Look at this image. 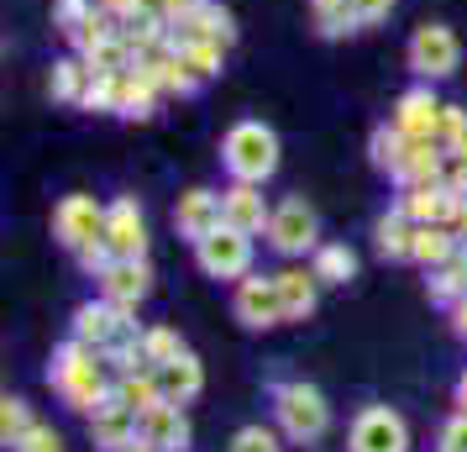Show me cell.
<instances>
[{"mask_svg":"<svg viewBox=\"0 0 467 452\" xmlns=\"http://www.w3.org/2000/svg\"><path fill=\"white\" fill-rule=\"evenodd\" d=\"M142 347H148V363H152V368L173 363V358L184 352V342H179V331H169V326H148V331H142Z\"/></svg>","mask_w":467,"mask_h":452,"instance_id":"cell-32","label":"cell"},{"mask_svg":"<svg viewBox=\"0 0 467 452\" xmlns=\"http://www.w3.org/2000/svg\"><path fill=\"white\" fill-rule=\"evenodd\" d=\"M131 316H137L131 305H116V300H106V295H100V300H85L79 310H74V337L106 352L110 342H121V337H131V331H137V321H131Z\"/></svg>","mask_w":467,"mask_h":452,"instance_id":"cell-8","label":"cell"},{"mask_svg":"<svg viewBox=\"0 0 467 452\" xmlns=\"http://www.w3.org/2000/svg\"><path fill=\"white\" fill-rule=\"evenodd\" d=\"M116 400H121L127 410H137V415H142L148 405H158V400H163L158 368H137V373H121V379H116Z\"/></svg>","mask_w":467,"mask_h":452,"instance_id":"cell-25","label":"cell"},{"mask_svg":"<svg viewBox=\"0 0 467 452\" xmlns=\"http://www.w3.org/2000/svg\"><path fill=\"white\" fill-rule=\"evenodd\" d=\"M457 58H462V47H457V32L441 22L420 26L415 37H410V68L420 74L425 85L431 79H451L457 74Z\"/></svg>","mask_w":467,"mask_h":452,"instance_id":"cell-9","label":"cell"},{"mask_svg":"<svg viewBox=\"0 0 467 452\" xmlns=\"http://www.w3.org/2000/svg\"><path fill=\"white\" fill-rule=\"evenodd\" d=\"M89 64L85 58H58L53 64V100H64V106H85V95H89Z\"/></svg>","mask_w":467,"mask_h":452,"instance_id":"cell-27","label":"cell"},{"mask_svg":"<svg viewBox=\"0 0 467 452\" xmlns=\"http://www.w3.org/2000/svg\"><path fill=\"white\" fill-rule=\"evenodd\" d=\"M106 373H110V363H106V352H100V347L68 337V342L53 352V363H47V384L58 389L79 415H89V410L116 389V379H106Z\"/></svg>","mask_w":467,"mask_h":452,"instance_id":"cell-1","label":"cell"},{"mask_svg":"<svg viewBox=\"0 0 467 452\" xmlns=\"http://www.w3.org/2000/svg\"><path fill=\"white\" fill-rule=\"evenodd\" d=\"M373 237H379V253L389 263H410V247H415V221L394 205L389 215H379V226H373Z\"/></svg>","mask_w":467,"mask_h":452,"instance_id":"cell-23","label":"cell"},{"mask_svg":"<svg viewBox=\"0 0 467 452\" xmlns=\"http://www.w3.org/2000/svg\"><path fill=\"white\" fill-rule=\"evenodd\" d=\"M121 452H163V447H152L148 436H137V442H127V447H121Z\"/></svg>","mask_w":467,"mask_h":452,"instance_id":"cell-40","label":"cell"},{"mask_svg":"<svg viewBox=\"0 0 467 452\" xmlns=\"http://www.w3.org/2000/svg\"><path fill=\"white\" fill-rule=\"evenodd\" d=\"M278 295H284V321H310L320 305L316 268H284L278 274Z\"/></svg>","mask_w":467,"mask_h":452,"instance_id":"cell-20","label":"cell"},{"mask_svg":"<svg viewBox=\"0 0 467 452\" xmlns=\"http://www.w3.org/2000/svg\"><path fill=\"white\" fill-rule=\"evenodd\" d=\"M148 289H152L148 258H110L106 274H100V295L116 300V305H131V310L148 300Z\"/></svg>","mask_w":467,"mask_h":452,"instance_id":"cell-16","label":"cell"},{"mask_svg":"<svg viewBox=\"0 0 467 452\" xmlns=\"http://www.w3.org/2000/svg\"><path fill=\"white\" fill-rule=\"evenodd\" d=\"M310 268H316L320 284H347L352 274H358V253H352L347 242H320L316 258H310Z\"/></svg>","mask_w":467,"mask_h":452,"instance_id":"cell-26","label":"cell"},{"mask_svg":"<svg viewBox=\"0 0 467 452\" xmlns=\"http://www.w3.org/2000/svg\"><path fill=\"white\" fill-rule=\"evenodd\" d=\"M53 237L64 242L68 253H85L95 242H106V205L95 194H64L53 205Z\"/></svg>","mask_w":467,"mask_h":452,"instance_id":"cell-4","label":"cell"},{"mask_svg":"<svg viewBox=\"0 0 467 452\" xmlns=\"http://www.w3.org/2000/svg\"><path fill=\"white\" fill-rule=\"evenodd\" d=\"M137 436H148L152 447L163 452H184L190 447V415H184L179 400H158V405H148L137 415Z\"/></svg>","mask_w":467,"mask_h":452,"instance_id":"cell-13","label":"cell"},{"mask_svg":"<svg viewBox=\"0 0 467 452\" xmlns=\"http://www.w3.org/2000/svg\"><path fill=\"white\" fill-rule=\"evenodd\" d=\"M404 148H410V137H404L394 121L389 127H373V142H368V158H373V169L394 173V163L404 158Z\"/></svg>","mask_w":467,"mask_h":452,"instance_id":"cell-28","label":"cell"},{"mask_svg":"<svg viewBox=\"0 0 467 452\" xmlns=\"http://www.w3.org/2000/svg\"><path fill=\"white\" fill-rule=\"evenodd\" d=\"M226 452H284V442H278L274 426H242Z\"/></svg>","mask_w":467,"mask_h":452,"instance_id":"cell-33","label":"cell"},{"mask_svg":"<svg viewBox=\"0 0 467 452\" xmlns=\"http://www.w3.org/2000/svg\"><path fill=\"white\" fill-rule=\"evenodd\" d=\"M274 415H278V431L299 442V447H310L326 436L331 426V405H326V394L316 384H274Z\"/></svg>","mask_w":467,"mask_h":452,"instance_id":"cell-3","label":"cell"},{"mask_svg":"<svg viewBox=\"0 0 467 452\" xmlns=\"http://www.w3.org/2000/svg\"><path fill=\"white\" fill-rule=\"evenodd\" d=\"M179 58L194 68V79H215L221 74V58H226V43H173Z\"/></svg>","mask_w":467,"mask_h":452,"instance_id":"cell-30","label":"cell"},{"mask_svg":"<svg viewBox=\"0 0 467 452\" xmlns=\"http://www.w3.org/2000/svg\"><path fill=\"white\" fill-rule=\"evenodd\" d=\"M451 331H457V337L467 342V295H462L457 305H451Z\"/></svg>","mask_w":467,"mask_h":452,"instance_id":"cell-39","label":"cell"},{"mask_svg":"<svg viewBox=\"0 0 467 452\" xmlns=\"http://www.w3.org/2000/svg\"><path fill=\"white\" fill-rule=\"evenodd\" d=\"M221 163L242 184H268L278 173V131L263 127V121H236L221 137Z\"/></svg>","mask_w":467,"mask_h":452,"instance_id":"cell-2","label":"cell"},{"mask_svg":"<svg viewBox=\"0 0 467 452\" xmlns=\"http://www.w3.org/2000/svg\"><path fill=\"white\" fill-rule=\"evenodd\" d=\"M89 421V436H95V447L106 452H121L127 442H137V410H127L121 400H116V389H110L100 405L85 415Z\"/></svg>","mask_w":467,"mask_h":452,"instance_id":"cell-17","label":"cell"},{"mask_svg":"<svg viewBox=\"0 0 467 452\" xmlns=\"http://www.w3.org/2000/svg\"><path fill=\"white\" fill-rule=\"evenodd\" d=\"M457 410H462V415H467V373H462V379H457Z\"/></svg>","mask_w":467,"mask_h":452,"instance_id":"cell-41","label":"cell"},{"mask_svg":"<svg viewBox=\"0 0 467 452\" xmlns=\"http://www.w3.org/2000/svg\"><path fill=\"white\" fill-rule=\"evenodd\" d=\"M158 384H163V400H179V405H184V400H194V394L205 389V368H200V358L184 347L173 363L158 368Z\"/></svg>","mask_w":467,"mask_h":452,"instance_id":"cell-21","label":"cell"},{"mask_svg":"<svg viewBox=\"0 0 467 452\" xmlns=\"http://www.w3.org/2000/svg\"><path fill=\"white\" fill-rule=\"evenodd\" d=\"M194 0H142V11H152V16H163V22H179L184 11H190Z\"/></svg>","mask_w":467,"mask_h":452,"instance_id":"cell-37","label":"cell"},{"mask_svg":"<svg viewBox=\"0 0 467 452\" xmlns=\"http://www.w3.org/2000/svg\"><path fill=\"white\" fill-rule=\"evenodd\" d=\"M441 169H446V152L436 148V142H410L389 179H394L400 190H420V184H441Z\"/></svg>","mask_w":467,"mask_h":452,"instance_id":"cell-19","label":"cell"},{"mask_svg":"<svg viewBox=\"0 0 467 452\" xmlns=\"http://www.w3.org/2000/svg\"><path fill=\"white\" fill-rule=\"evenodd\" d=\"M467 205L462 190H446V184H420V190H404L400 211L415 221V226H451V215Z\"/></svg>","mask_w":467,"mask_h":452,"instance_id":"cell-14","label":"cell"},{"mask_svg":"<svg viewBox=\"0 0 467 452\" xmlns=\"http://www.w3.org/2000/svg\"><path fill=\"white\" fill-rule=\"evenodd\" d=\"M89 16H95V0H58V5H53V26H58L64 37H74Z\"/></svg>","mask_w":467,"mask_h":452,"instance_id":"cell-34","label":"cell"},{"mask_svg":"<svg viewBox=\"0 0 467 452\" xmlns=\"http://www.w3.org/2000/svg\"><path fill=\"white\" fill-rule=\"evenodd\" d=\"M441 452H451V447H441Z\"/></svg>","mask_w":467,"mask_h":452,"instance_id":"cell-42","label":"cell"},{"mask_svg":"<svg viewBox=\"0 0 467 452\" xmlns=\"http://www.w3.org/2000/svg\"><path fill=\"white\" fill-rule=\"evenodd\" d=\"M441 447H451V452H467V415L457 410L451 421L441 426Z\"/></svg>","mask_w":467,"mask_h":452,"instance_id":"cell-36","label":"cell"},{"mask_svg":"<svg viewBox=\"0 0 467 452\" xmlns=\"http://www.w3.org/2000/svg\"><path fill=\"white\" fill-rule=\"evenodd\" d=\"M462 152H467V142H462Z\"/></svg>","mask_w":467,"mask_h":452,"instance_id":"cell-43","label":"cell"},{"mask_svg":"<svg viewBox=\"0 0 467 452\" xmlns=\"http://www.w3.org/2000/svg\"><path fill=\"white\" fill-rule=\"evenodd\" d=\"M457 253H462V237H457L451 226H415L410 263H420V268H441V263L457 258Z\"/></svg>","mask_w":467,"mask_h":452,"instance_id":"cell-22","label":"cell"},{"mask_svg":"<svg viewBox=\"0 0 467 452\" xmlns=\"http://www.w3.org/2000/svg\"><path fill=\"white\" fill-rule=\"evenodd\" d=\"M436 121H441V100L431 95V85L404 89L400 100H394V127L410 142H436Z\"/></svg>","mask_w":467,"mask_h":452,"instance_id":"cell-15","label":"cell"},{"mask_svg":"<svg viewBox=\"0 0 467 452\" xmlns=\"http://www.w3.org/2000/svg\"><path fill=\"white\" fill-rule=\"evenodd\" d=\"M95 5H100V11H110L116 22H127V16H137V11H142V0H95Z\"/></svg>","mask_w":467,"mask_h":452,"instance_id":"cell-38","label":"cell"},{"mask_svg":"<svg viewBox=\"0 0 467 452\" xmlns=\"http://www.w3.org/2000/svg\"><path fill=\"white\" fill-rule=\"evenodd\" d=\"M26 431H32V405H26L22 394H5V400H0V442L16 447Z\"/></svg>","mask_w":467,"mask_h":452,"instance_id":"cell-29","label":"cell"},{"mask_svg":"<svg viewBox=\"0 0 467 452\" xmlns=\"http://www.w3.org/2000/svg\"><path fill=\"white\" fill-rule=\"evenodd\" d=\"M106 247L110 258H148V221H142V205L131 194L106 205Z\"/></svg>","mask_w":467,"mask_h":452,"instance_id":"cell-11","label":"cell"},{"mask_svg":"<svg viewBox=\"0 0 467 452\" xmlns=\"http://www.w3.org/2000/svg\"><path fill=\"white\" fill-rule=\"evenodd\" d=\"M173 226L184 242H205L215 226H226V205L215 190H184L179 205H173Z\"/></svg>","mask_w":467,"mask_h":452,"instance_id":"cell-12","label":"cell"},{"mask_svg":"<svg viewBox=\"0 0 467 452\" xmlns=\"http://www.w3.org/2000/svg\"><path fill=\"white\" fill-rule=\"evenodd\" d=\"M194 258H200V274H211V279H247L253 274V237L236 226H215L205 242H194Z\"/></svg>","mask_w":467,"mask_h":452,"instance_id":"cell-6","label":"cell"},{"mask_svg":"<svg viewBox=\"0 0 467 452\" xmlns=\"http://www.w3.org/2000/svg\"><path fill=\"white\" fill-rule=\"evenodd\" d=\"M425 289H431V300H436V305H457V300H462V295H467V247L457 253V258H446L441 268H431Z\"/></svg>","mask_w":467,"mask_h":452,"instance_id":"cell-24","label":"cell"},{"mask_svg":"<svg viewBox=\"0 0 467 452\" xmlns=\"http://www.w3.org/2000/svg\"><path fill=\"white\" fill-rule=\"evenodd\" d=\"M347 452H410L404 415L394 405H362L347 431Z\"/></svg>","mask_w":467,"mask_h":452,"instance_id":"cell-7","label":"cell"},{"mask_svg":"<svg viewBox=\"0 0 467 452\" xmlns=\"http://www.w3.org/2000/svg\"><path fill=\"white\" fill-rule=\"evenodd\" d=\"M221 205H226V226L247 232V237L268 232V221H274V205L263 200V184H242L236 179L232 190H221Z\"/></svg>","mask_w":467,"mask_h":452,"instance_id":"cell-18","label":"cell"},{"mask_svg":"<svg viewBox=\"0 0 467 452\" xmlns=\"http://www.w3.org/2000/svg\"><path fill=\"white\" fill-rule=\"evenodd\" d=\"M236 321L253 326V331H268V326H284V295H278V274H247L236 279Z\"/></svg>","mask_w":467,"mask_h":452,"instance_id":"cell-10","label":"cell"},{"mask_svg":"<svg viewBox=\"0 0 467 452\" xmlns=\"http://www.w3.org/2000/svg\"><path fill=\"white\" fill-rule=\"evenodd\" d=\"M11 452H64V436H58L53 426H43V421H32V431H26Z\"/></svg>","mask_w":467,"mask_h":452,"instance_id":"cell-35","label":"cell"},{"mask_svg":"<svg viewBox=\"0 0 467 452\" xmlns=\"http://www.w3.org/2000/svg\"><path fill=\"white\" fill-rule=\"evenodd\" d=\"M467 142V110L462 106H441V121H436V148L441 152H462Z\"/></svg>","mask_w":467,"mask_h":452,"instance_id":"cell-31","label":"cell"},{"mask_svg":"<svg viewBox=\"0 0 467 452\" xmlns=\"http://www.w3.org/2000/svg\"><path fill=\"white\" fill-rule=\"evenodd\" d=\"M268 247L284 253V258H305V253H316V247H320V221H316V211H310L299 194H289L284 205H274V221H268Z\"/></svg>","mask_w":467,"mask_h":452,"instance_id":"cell-5","label":"cell"}]
</instances>
